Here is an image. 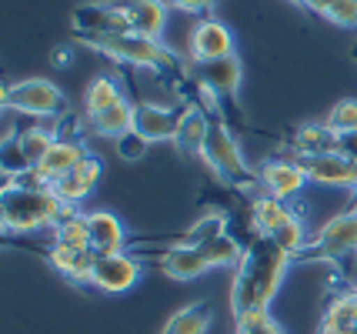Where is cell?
I'll return each mask as SVG.
<instances>
[{
    "instance_id": "74e56055",
    "label": "cell",
    "mask_w": 357,
    "mask_h": 334,
    "mask_svg": "<svg viewBox=\"0 0 357 334\" xmlns=\"http://www.w3.org/2000/svg\"><path fill=\"white\" fill-rule=\"evenodd\" d=\"M354 194H357V191H354ZM354 207H357V201H354Z\"/></svg>"
},
{
    "instance_id": "277c9868",
    "label": "cell",
    "mask_w": 357,
    "mask_h": 334,
    "mask_svg": "<svg viewBox=\"0 0 357 334\" xmlns=\"http://www.w3.org/2000/svg\"><path fill=\"white\" fill-rule=\"evenodd\" d=\"M204 160L214 174L227 184V188H237V191H254L261 188V177L257 171H250L241 147L234 141L231 128L224 124V117H214L211 121V134H207V144H204Z\"/></svg>"
},
{
    "instance_id": "8fae6325",
    "label": "cell",
    "mask_w": 357,
    "mask_h": 334,
    "mask_svg": "<svg viewBox=\"0 0 357 334\" xmlns=\"http://www.w3.org/2000/svg\"><path fill=\"white\" fill-rule=\"evenodd\" d=\"M187 50H190V61H194V64H207V61L231 57L234 54V33L224 20L201 17V20L194 24L190 37H187Z\"/></svg>"
},
{
    "instance_id": "e0dca14e",
    "label": "cell",
    "mask_w": 357,
    "mask_h": 334,
    "mask_svg": "<svg viewBox=\"0 0 357 334\" xmlns=\"http://www.w3.org/2000/svg\"><path fill=\"white\" fill-rule=\"evenodd\" d=\"M211 114L204 111L201 104H187L184 114H181V124H177V134H174V147L177 154L184 158H194V154H204V144H207V134H211Z\"/></svg>"
},
{
    "instance_id": "ba28073f",
    "label": "cell",
    "mask_w": 357,
    "mask_h": 334,
    "mask_svg": "<svg viewBox=\"0 0 357 334\" xmlns=\"http://www.w3.org/2000/svg\"><path fill=\"white\" fill-rule=\"evenodd\" d=\"M157 255V264L160 271L174 278V281H197L201 274L211 271V261L204 257L201 248H181V244H160V251L157 248H130V255L140 257V255Z\"/></svg>"
},
{
    "instance_id": "e575fe53",
    "label": "cell",
    "mask_w": 357,
    "mask_h": 334,
    "mask_svg": "<svg viewBox=\"0 0 357 334\" xmlns=\"http://www.w3.org/2000/svg\"><path fill=\"white\" fill-rule=\"evenodd\" d=\"M167 3H174L177 10H187V14H207L214 7V0H167Z\"/></svg>"
},
{
    "instance_id": "7402d4cb",
    "label": "cell",
    "mask_w": 357,
    "mask_h": 334,
    "mask_svg": "<svg viewBox=\"0 0 357 334\" xmlns=\"http://www.w3.org/2000/svg\"><path fill=\"white\" fill-rule=\"evenodd\" d=\"M294 218V211L287 207V201H278V197H271V194H257L254 201H250V224H254V231L257 234H264L271 238L278 227Z\"/></svg>"
},
{
    "instance_id": "836d02e7",
    "label": "cell",
    "mask_w": 357,
    "mask_h": 334,
    "mask_svg": "<svg viewBox=\"0 0 357 334\" xmlns=\"http://www.w3.org/2000/svg\"><path fill=\"white\" fill-rule=\"evenodd\" d=\"M337 154L357 167V130L354 134H341V137H337Z\"/></svg>"
},
{
    "instance_id": "9c48e42d",
    "label": "cell",
    "mask_w": 357,
    "mask_h": 334,
    "mask_svg": "<svg viewBox=\"0 0 357 334\" xmlns=\"http://www.w3.org/2000/svg\"><path fill=\"white\" fill-rule=\"evenodd\" d=\"M77 37H107V33H130V14L124 3H84L74 10Z\"/></svg>"
},
{
    "instance_id": "cb8c5ba5",
    "label": "cell",
    "mask_w": 357,
    "mask_h": 334,
    "mask_svg": "<svg viewBox=\"0 0 357 334\" xmlns=\"http://www.w3.org/2000/svg\"><path fill=\"white\" fill-rule=\"evenodd\" d=\"M50 241L54 244H67V248H80V251H93L87 214H80L77 207H67L61 214V221L50 227Z\"/></svg>"
},
{
    "instance_id": "7c38bea8",
    "label": "cell",
    "mask_w": 357,
    "mask_h": 334,
    "mask_svg": "<svg viewBox=\"0 0 357 334\" xmlns=\"http://www.w3.org/2000/svg\"><path fill=\"white\" fill-rule=\"evenodd\" d=\"M257 177H261V191L278 197V201H294L297 194L311 184L307 174H304V167L294 158H271L257 171Z\"/></svg>"
},
{
    "instance_id": "d6a6232c",
    "label": "cell",
    "mask_w": 357,
    "mask_h": 334,
    "mask_svg": "<svg viewBox=\"0 0 357 334\" xmlns=\"http://www.w3.org/2000/svg\"><path fill=\"white\" fill-rule=\"evenodd\" d=\"M114 147H117V154L124 160H140L147 151H151V141H147L144 134H137V130H127L124 137L114 141Z\"/></svg>"
},
{
    "instance_id": "603a6c76",
    "label": "cell",
    "mask_w": 357,
    "mask_h": 334,
    "mask_svg": "<svg viewBox=\"0 0 357 334\" xmlns=\"http://www.w3.org/2000/svg\"><path fill=\"white\" fill-rule=\"evenodd\" d=\"M214 324V304L211 301H194L181 308L177 314L167 318V324L160 328V334H207Z\"/></svg>"
},
{
    "instance_id": "d4e9b609",
    "label": "cell",
    "mask_w": 357,
    "mask_h": 334,
    "mask_svg": "<svg viewBox=\"0 0 357 334\" xmlns=\"http://www.w3.org/2000/svg\"><path fill=\"white\" fill-rule=\"evenodd\" d=\"M354 324H357V287H351V291H341L334 301L327 304L317 334H347Z\"/></svg>"
},
{
    "instance_id": "f546056e",
    "label": "cell",
    "mask_w": 357,
    "mask_h": 334,
    "mask_svg": "<svg viewBox=\"0 0 357 334\" xmlns=\"http://www.w3.org/2000/svg\"><path fill=\"white\" fill-rule=\"evenodd\" d=\"M297 3L327 17L337 27H357V0H297Z\"/></svg>"
},
{
    "instance_id": "8992f818",
    "label": "cell",
    "mask_w": 357,
    "mask_h": 334,
    "mask_svg": "<svg viewBox=\"0 0 357 334\" xmlns=\"http://www.w3.org/2000/svg\"><path fill=\"white\" fill-rule=\"evenodd\" d=\"M351 255H357V207L334 214L317 234H311L297 261H341Z\"/></svg>"
},
{
    "instance_id": "6da1fadb",
    "label": "cell",
    "mask_w": 357,
    "mask_h": 334,
    "mask_svg": "<svg viewBox=\"0 0 357 334\" xmlns=\"http://www.w3.org/2000/svg\"><path fill=\"white\" fill-rule=\"evenodd\" d=\"M287 264H291V255H284L271 238H264V234L250 238L241 268L234 271V287H231L234 321L271 308V301L278 298L280 284H284Z\"/></svg>"
},
{
    "instance_id": "9a60e30c",
    "label": "cell",
    "mask_w": 357,
    "mask_h": 334,
    "mask_svg": "<svg viewBox=\"0 0 357 334\" xmlns=\"http://www.w3.org/2000/svg\"><path fill=\"white\" fill-rule=\"evenodd\" d=\"M100 177H104V160L93 158V154H87V158L80 160L70 174L61 177V181L54 184V194H57L67 207H77V204H84V201L91 197V191L97 188V181H100Z\"/></svg>"
},
{
    "instance_id": "7a4b0ae2",
    "label": "cell",
    "mask_w": 357,
    "mask_h": 334,
    "mask_svg": "<svg viewBox=\"0 0 357 334\" xmlns=\"http://www.w3.org/2000/svg\"><path fill=\"white\" fill-rule=\"evenodd\" d=\"M0 207H3V234H33V231H50L67 211L54 188L40 184H20L14 177H3L0 188Z\"/></svg>"
},
{
    "instance_id": "ac0fdd59",
    "label": "cell",
    "mask_w": 357,
    "mask_h": 334,
    "mask_svg": "<svg viewBox=\"0 0 357 334\" xmlns=\"http://www.w3.org/2000/svg\"><path fill=\"white\" fill-rule=\"evenodd\" d=\"M44 257L50 261V268L61 271L70 284H91L97 255L93 251H80V248H67V244H50L44 248Z\"/></svg>"
},
{
    "instance_id": "f35d334b",
    "label": "cell",
    "mask_w": 357,
    "mask_h": 334,
    "mask_svg": "<svg viewBox=\"0 0 357 334\" xmlns=\"http://www.w3.org/2000/svg\"><path fill=\"white\" fill-rule=\"evenodd\" d=\"M354 287H357V284H354Z\"/></svg>"
},
{
    "instance_id": "484cf974",
    "label": "cell",
    "mask_w": 357,
    "mask_h": 334,
    "mask_svg": "<svg viewBox=\"0 0 357 334\" xmlns=\"http://www.w3.org/2000/svg\"><path fill=\"white\" fill-rule=\"evenodd\" d=\"M87 128H91V134H97V137H110V141L124 137L127 130H134V104H130V100H121V104L107 107L104 114L87 117Z\"/></svg>"
},
{
    "instance_id": "30bf717a",
    "label": "cell",
    "mask_w": 357,
    "mask_h": 334,
    "mask_svg": "<svg viewBox=\"0 0 357 334\" xmlns=\"http://www.w3.org/2000/svg\"><path fill=\"white\" fill-rule=\"evenodd\" d=\"M140 281V257L130 251H117V255H97L91 274V287L104 291V294H121Z\"/></svg>"
},
{
    "instance_id": "8d00e7d4",
    "label": "cell",
    "mask_w": 357,
    "mask_h": 334,
    "mask_svg": "<svg viewBox=\"0 0 357 334\" xmlns=\"http://www.w3.org/2000/svg\"><path fill=\"white\" fill-rule=\"evenodd\" d=\"M347 334H357V324H354V328H351V331H347Z\"/></svg>"
},
{
    "instance_id": "d6986e66",
    "label": "cell",
    "mask_w": 357,
    "mask_h": 334,
    "mask_svg": "<svg viewBox=\"0 0 357 334\" xmlns=\"http://www.w3.org/2000/svg\"><path fill=\"white\" fill-rule=\"evenodd\" d=\"M87 227H91V248L93 255H117L127 251V231L117 214L110 211H91L87 214Z\"/></svg>"
},
{
    "instance_id": "2e32d148",
    "label": "cell",
    "mask_w": 357,
    "mask_h": 334,
    "mask_svg": "<svg viewBox=\"0 0 357 334\" xmlns=\"http://www.w3.org/2000/svg\"><path fill=\"white\" fill-rule=\"evenodd\" d=\"M194 74H197V87L211 91L218 100L237 97V87H241V61H237V54L220 57V61H207V64H194Z\"/></svg>"
},
{
    "instance_id": "1f68e13d",
    "label": "cell",
    "mask_w": 357,
    "mask_h": 334,
    "mask_svg": "<svg viewBox=\"0 0 357 334\" xmlns=\"http://www.w3.org/2000/svg\"><path fill=\"white\" fill-rule=\"evenodd\" d=\"M234 324H237V334H284V328L271 318V311H254V314H244V318H237Z\"/></svg>"
},
{
    "instance_id": "5bb4252c",
    "label": "cell",
    "mask_w": 357,
    "mask_h": 334,
    "mask_svg": "<svg viewBox=\"0 0 357 334\" xmlns=\"http://www.w3.org/2000/svg\"><path fill=\"white\" fill-rule=\"evenodd\" d=\"M184 107L187 104H181V107H160V104H151V100H137L134 104V130L144 134L151 144L174 141Z\"/></svg>"
},
{
    "instance_id": "f1b7e54d",
    "label": "cell",
    "mask_w": 357,
    "mask_h": 334,
    "mask_svg": "<svg viewBox=\"0 0 357 334\" xmlns=\"http://www.w3.org/2000/svg\"><path fill=\"white\" fill-rule=\"evenodd\" d=\"M204 257L211 261V268H241V261H244V244L234 238V234H220V238H214L211 244H204L201 248Z\"/></svg>"
},
{
    "instance_id": "52a82bcc",
    "label": "cell",
    "mask_w": 357,
    "mask_h": 334,
    "mask_svg": "<svg viewBox=\"0 0 357 334\" xmlns=\"http://www.w3.org/2000/svg\"><path fill=\"white\" fill-rule=\"evenodd\" d=\"M87 158V151H84V144L74 141V137H57V141L50 144V151L44 154V160L33 167L31 174H3V177H14L20 184H40V188H54L61 177H67L74 167H77L80 160Z\"/></svg>"
},
{
    "instance_id": "3957f363",
    "label": "cell",
    "mask_w": 357,
    "mask_h": 334,
    "mask_svg": "<svg viewBox=\"0 0 357 334\" xmlns=\"http://www.w3.org/2000/svg\"><path fill=\"white\" fill-rule=\"evenodd\" d=\"M80 44L107 54L121 64L140 67V70H154L160 77H171V74H181L184 77V64L181 57L174 54L171 47H164L160 40H151L144 33H107V37H77Z\"/></svg>"
},
{
    "instance_id": "4dcf8cb0",
    "label": "cell",
    "mask_w": 357,
    "mask_h": 334,
    "mask_svg": "<svg viewBox=\"0 0 357 334\" xmlns=\"http://www.w3.org/2000/svg\"><path fill=\"white\" fill-rule=\"evenodd\" d=\"M324 124L334 130L337 137H341V134H354V130H357V100H354V97H344V100H337V104L327 111Z\"/></svg>"
},
{
    "instance_id": "83f0119b",
    "label": "cell",
    "mask_w": 357,
    "mask_h": 334,
    "mask_svg": "<svg viewBox=\"0 0 357 334\" xmlns=\"http://www.w3.org/2000/svg\"><path fill=\"white\" fill-rule=\"evenodd\" d=\"M220 234H227V214L224 211H211V214H204L201 221H194L187 227V234L181 241H171V244H181V248H204V244H211L214 238Z\"/></svg>"
},
{
    "instance_id": "44dd1931",
    "label": "cell",
    "mask_w": 357,
    "mask_h": 334,
    "mask_svg": "<svg viewBox=\"0 0 357 334\" xmlns=\"http://www.w3.org/2000/svg\"><path fill=\"white\" fill-rule=\"evenodd\" d=\"M130 14V24H134V33H144L157 40L164 27H167V0H121Z\"/></svg>"
},
{
    "instance_id": "ffe728a7",
    "label": "cell",
    "mask_w": 357,
    "mask_h": 334,
    "mask_svg": "<svg viewBox=\"0 0 357 334\" xmlns=\"http://www.w3.org/2000/svg\"><path fill=\"white\" fill-rule=\"evenodd\" d=\"M337 151V134L321 124H301L291 134V158H317V154H334Z\"/></svg>"
},
{
    "instance_id": "4fadbf2b",
    "label": "cell",
    "mask_w": 357,
    "mask_h": 334,
    "mask_svg": "<svg viewBox=\"0 0 357 334\" xmlns=\"http://www.w3.org/2000/svg\"><path fill=\"white\" fill-rule=\"evenodd\" d=\"M311 184L321 188H344V191H357V167L351 160H344L337 151L334 154H317V158H294Z\"/></svg>"
},
{
    "instance_id": "5b68a950",
    "label": "cell",
    "mask_w": 357,
    "mask_h": 334,
    "mask_svg": "<svg viewBox=\"0 0 357 334\" xmlns=\"http://www.w3.org/2000/svg\"><path fill=\"white\" fill-rule=\"evenodd\" d=\"M3 111H17L27 117H61L67 111L63 91L47 77L7 80L3 84Z\"/></svg>"
},
{
    "instance_id": "d590c367",
    "label": "cell",
    "mask_w": 357,
    "mask_h": 334,
    "mask_svg": "<svg viewBox=\"0 0 357 334\" xmlns=\"http://www.w3.org/2000/svg\"><path fill=\"white\" fill-rule=\"evenodd\" d=\"M67 61H70V47H61L57 54H54V64H57V67H63Z\"/></svg>"
},
{
    "instance_id": "4316f807",
    "label": "cell",
    "mask_w": 357,
    "mask_h": 334,
    "mask_svg": "<svg viewBox=\"0 0 357 334\" xmlns=\"http://www.w3.org/2000/svg\"><path fill=\"white\" fill-rule=\"evenodd\" d=\"M121 100H127V97H124V91H121L117 77L97 74V77L87 84V91H84V117H97V114H104L107 107L121 104Z\"/></svg>"
}]
</instances>
